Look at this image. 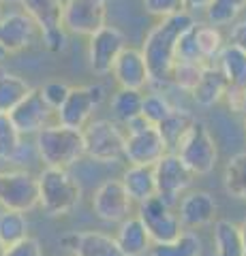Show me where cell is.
<instances>
[{
	"mask_svg": "<svg viewBox=\"0 0 246 256\" xmlns=\"http://www.w3.org/2000/svg\"><path fill=\"white\" fill-rule=\"evenodd\" d=\"M193 22H195L193 15L184 11V13L171 15L167 20H161L148 32L139 52L146 60V66L150 73V88H154V92H161V88L169 86L171 66L176 62V43L180 34Z\"/></svg>",
	"mask_w": 246,
	"mask_h": 256,
	"instance_id": "cell-1",
	"label": "cell"
},
{
	"mask_svg": "<svg viewBox=\"0 0 246 256\" xmlns=\"http://www.w3.org/2000/svg\"><path fill=\"white\" fill-rule=\"evenodd\" d=\"M37 186H39V205L52 218L71 214L82 201V186L69 173V169L45 166L37 175Z\"/></svg>",
	"mask_w": 246,
	"mask_h": 256,
	"instance_id": "cell-2",
	"label": "cell"
},
{
	"mask_svg": "<svg viewBox=\"0 0 246 256\" xmlns=\"http://www.w3.org/2000/svg\"><path fill=\"white\" fill-rule=\"evenodd\" d=\"M35 148L45 166L69 169L84 156V137L82 130H77V128L50 124L37 132Z\"/></svg>",
	"mask_w": 246,
	"mask_h": 256,
	"instance_id": "cell-3",
	"label": "cell"
},
{
	"mask_svg": "<svg viewBox=\"0 0 246 256\" xmlns=\"http://www.w3.org/2000/svg\"><path fill=\"white\" fill-rule=\"evenodd\" d=\"M186 169L193 175H210L218 162V148L205 122L195 118V122L184 132V137L173 150Z\"/></svg>",
	"mask_w": 246,
	"mask_h": 256,
	"instance_id": "cell-4",
	"label": "cell"
},
{
	"mask_svg": "<svg viewBox=\"0 0 246 256\" xmlns=\"http://www.w3.org/2000/svg\"><path fill=\"white\" fill-rule=\"evenodd\" d=\"M82 137L84 156L97 162H118L124 154V130L114 120H90Z\"/></svg>",
	"mask_w": 246,
	"mask_h": 256,
	"instance_id": "cell-5",
	"label": "cell"
},
{
	"mask_svg": "<svg viewBox=\"0 0 246 256\" xmlns=\"http://www.w3.org/2000/svg\"><path fill=\"white\" fill-rule=\"evenodd\" d=\"M103 98H105V88L101 84L71 88L65 102H62L60 109L56 111L58 124L84 130V126L90 122L92 114L103 102Z\"/></svg>",
	"mask_w": 246,
	"mask_h": 256,
	"instance_id": "cell-6",
	"label": "cell"
},
{
	"mask_svg": "<svg viewBox=\"0 0 246 256\" xmlns=\"http://www.w3.org/2000/svg\"><path fill=\"white\" fill-rule=\"evenodd\" d=\"M107 26V2L103 0H65L62 28L71 34L92 36Z\"/></svg>",
	"mask_w": 246,
	"mask_h": 256,
	"instance_id": "cell-7",
	"label": "cell"
},
{
	"mask_svg": "<svg viewBox=\"0 0 246 256\" xmlns=\"http://www.w3.org/2000/svg\"><path fill=\"white\" fill-rule=\"evenodd\" d=\"M195 175L190 173L184 162L173 154L167 152L158 162L154 164V182H156V196L165 201L169 207H173L180 201V194L193 184Z\"/></svg>",
	"mask_w": 246,
	"mask_h": 256,
	"instance_id": "cell-8",
	"label": "cell"
},
{
	"mask_svg": "<svg viewBox=\"0 0 246 256\" xmlns=\"http://www.w3.org/2000/svg\"><path fill=\"white\" fill-rule=\"evenodd\" d=\"M137 218L146 226L152 244H167L182 233V224L178 220V214L158 196L148 198V201L139 205Z\"/></svg>",
	"mask_w": 246,
	"mask_h": 256,
	"instance_id": "cell-9",
	"label": "cell"
},
{
	"mask_svg": "<svg viewBox=\"0 0 246 256\" xmlns=\"http://www.w3.org/2000/svg\"><path fill=\"white\" fill-rule=\"evenodd\" d=\"M0 205L11 212L26 214L39 205L37 175L30 171H3Z\"/></svg>",
	"mask_w": 246,
	"mask_h": 256,
	"instance_id": "cell-10",
	"label": "cell"
},
{
	"mask_svg": "<svg viewBox=\"0 0 246 256\" xmlns=\"http://www.w3.org/2000/svg\"><path fill=\"white\" fill-rule=\"evenodd\" d=\"M126 47V36L116 26H103L88 36V64L94 75H109L114 62Z\"/></svg>",
	"mask_w": 246,
	"mask_h": 256,
	"instance_id": "cell-11",
	"label": "cell"
},
{
	"mask_svg": "<svg viewBox=\"0 0 246 256\" xmlns=\"http://www.w3.org/2000/svg\"><path fill=\"white\" fill-rule=\"evenodd\" d=\"M167 146L161 137L156 126H148L139 132L124 134V154L122 158L129 160V164L139 166H154L158 160L167 154Z\"/></svg>",
	"mask_w": 246,
	"mask_h": 256,
	"instance_id": "cell-12",
	"label": "cell"
},
{
	"mask_svg": "<svg viewBox=\"0 0 246 256\" xmlns=\"http://www.w3.org/2000/svg\"><path fill=\"white\" fill-rule=\"evenodd\" d=\"M133 201L120 180H105L92 194V212L103 222H122L129 218Z\"/></svg>",
	"mask_w": 246,
	"mask_h": 256,
	"instance_id": "cell-13",
	"label": "cell"
},
{
	"mask_svg": "<svg viewBox=\"0 0 246 256\" xmlns=\"http://www.w3.org/2000/svg\"><path fill=\"white\" fill-rule=\"evenodd\" d=\"M52 116H54V111L43 100L39 88H33L26 98L9 114L11 122L22 134H37L39 130H43L45 126H50Z\"/></svg>",
	"mask_w": 246,
	"mask_h": 256,
	"instance_id": "cell-14",
	"label": "cell"
},
{
	"mask_svg": "<svg viewBox=\"0 0 246 256\" xmlns=\"http://www.w3.org/2000/svg\"><path fill=\"white\" fill-rule=\"evenodd\" d=\"M112 77L116 79V84L124 88V90H137L144 92L146 88H150V73L146 66V60L141 56L139 50L126 45L122 54L118 56V60L112 66Z\"/></svg>",
	"mask_w": 246,
	"mask_h": 256,
	"instance_id": "cell-15",
	"label": "cell"
},
{
	"mask_svg": "<svg viewBox=\"0 0 246 256\" xmlns=\"http://www.w3.org/2000/svg\"><path fill=\"white\" fill-rule=\"evenodd\" d=\"M216 198L205 190H195L188 192L186 196H182V201H178V220L182 224V228L195 230L201 226H208L214 222L216 216Z\"/></svg>",
	"mask_w": 246,
	"mask_h": 256,
	"instance_id": "cell-16",
	"label": "cell"
},
{
	"mask_svg": "<svg viewBox=\"0 0 246 256\" xmlns=\"http://www.w3.org/2000/svg\"><path fill=\"white\" fill-rule=\"evenodd\" d=\"M35 34L37 26L26 13H7L0 18V47L7 54H15L30 47Z\"/></svg>",
	"mask_w": 246,
	"mask_h": 256,
	"instance_id": "cell-17",
	"label": "cell"
},
{
	"mask_svg": "<svg viewBox=\"0 0 246 256\" xmlns=\"http://www.w3.org/2000/svg\"><path fill=\"white\" fill-rule=\"evenodd\" d=\"M62 246L73 250L75 256H124L118 248L116 239L101 230H84L71 233L60 239Z\"/></svg>",
	"mask_w": 246,
	"mask_h": 256,
	"instance_id": "cell-18",
	"label": "cell"
},
{
	"mask_svg": "<svg viewBox=\"0 0 246 256\" xmlns=\"http://www.w3.org/2000/svg\"><path fill=\"white\" fill-rule=\"evenodd\" d=\"M114 239L124 256H144L152 248V239L137 216H129L126 220H122Z\"/></svg>",
	"mask_w": 246,
	"mask_h": 256,
	"instance_id": "cell-19",
	"label": "cell"
},
{
	"mask_svg": "<svg viewBox=\"0 0 246 256\" xmlns=\"http://www.w3.org/2000/svg\"><path fill=\"white\" fill-rule=\"evenodd\" d=\"M227 88H229L227 79L223 73H220V68L216 64H205L199 82H197V86L193 88L190 96H193V100L199 107H212V105H216V102L223 100Z\"/></svg>",
	"mask_w": 246,
	"mask_h": 256,
	"instance_id": "cell-20",
	"label": "cell"
},
{
	"mask_svg": "<svg viewBox=\"0 0 246 256\" xmlns=\"http://www.w3.org/2000/svg\"><path fill=\"white\" fill-rule=\"evenodd\" d=\"M122 186L133 203L141 205L148 198L156 196V182H154V166H139L129 164L122 173Z\"/></svg>",
	"mask_w": 246,
	"mask_h": 256,
	"instance_id": "cell-21",
	"label": "cell"
},
{
	"mask_svg": "<svg viewBox=\"0 0 246 256\" xmlns=\"http://www.w3.org/2000/svg\"><path fill=\"white\" fill-rule=\"evenodd\" d=\"M20 4L24 9L22 13H26L41 32L62 28L65 0H20Z\"/></svg>",
	"mask_w": 246,
	"mask_h": 256,
	"instance_id": "cell-22",
	"label": "cell"
},
{
	"mask_svg": "<svg viewBox=\"0 0 246 256\" xmlns=\"http://www.w3.org/2000/svg\"><path fill=\"white\" fill-rule=\"evenodd\" d=\"M30 90L33 88L24 77L9 70H0V116H9L26 98Z\"/></svg>",
	"mask_w": 246,
	"mask_h": 256,
	"instance_id": "cell-23",
	"label": "cell"
},
{
	"mask_svg": "<svg viewBox=\"0 0 246 256\" xmlns=\"http://www.w3.org/2000/svg\"><path fill=\"white\" fill-rule=\"evenodd\" d=\"M225 75L227 84L233 88H246V54L233 45H225L218 60L214 62Z\"/></svg>",
	"mask_w": 246,
	"mask_h": 256,
	"instance_id": "cell-24",
	"label": "cell"
},
{
	"mask_svg": "<svg viewBox=\"0 0 246 256\" xmlns=\"http://www.w3.org/2000/svg\"><path fill=\"white\" fill-rule=\"evenodd\" d=\"M201 239L195 230H182V233L167 244H152L150 256H201Z\"/></svg>",
	"mask_w": 246,
	"mask_h": 256,
	"instance_id": "cell-25",
	"label": "cell"
},
{
	"mask_svg": "<svg viewBox=\"0 0 246 256\" xmlns=\"http://www.w3.org/2000/svg\"><path fill=\"white\" fill-rule=\"evenodd\" d=\"M195 122V116L190 114L186 109H180V107H173V111L163 120L161 124H158V132H161V137L165 141V146H167L169 152L176 150V146L180 143V139L184 137V132L190 128V124Z\"/></svg>",
	"mask_w": 246,
	"mask_h": 256,
	"instance_id": "cell-26",
	"label": "cell"
},
{
	"mask_svg": "<svg viewBox=\"0 0 246 256\" xmlns=\"http://www.w3.org/2000/svg\"><path fill=\"white\" fill-rule=\"evenodd\" d=\"M214 256H244L240 228L231 220L214 222Z\"/></svg>",
	"mask_w": 246,
	"mask_h": 256,
	"instance_id": "cell-27",
	"label": "cell"
},
{
	"mask_svg": "<svg viewBox=\"0 0 246 256\" xmlns=\"http://www.w3.org/2000/svg\"><path fill=\"white\" fill-rule=\"evenodd\" d=\"M141 100H144V92L118 88L112 96V100H109V107H112V114H114V122L124 126L126 122H131L133 118L141 116Z\"/></svg>",
	"mask_w": 246,
	"mask_h": 256,
	"instance_id": "cell-28",
	"label": "cell"
},
{
	"mask_svg": "<svg viewBox=\"0 0 246 256\" xmlns=\"http://www.w3.org/2000/svg\"><path fill=\"white\" fill-rule=\"evenodd\" d=\"M26 154L24 134L15 128L9 116H0V160L5 162H20Z\"/></svg>",
	"mask_w": 246,
	"mask_h": 256,
	"instance_id": "cell-29",
	"label": "cell"
},
{
	"mask_svg": "<svg viewBox=\"0 0 246 256\" xmlns=\"http://www.w3.org/2000/svg\"><path fill=\"white\" fill-rule=\"evenodd\" d=\"M223 184L231 198L246 201V152H240L227 160Z\"/></svg>",
	"mask_w": 246,
	"mask_h": 256,
	"instance_id": "cell-30",
	"label": "cell"
},
{
	"mask_svg": "<svg viewBox=\"0 0 246 256\" xmlns=\"http://www.w3.org/2000/svg\"><path fill=\"white\" fill-rule=\"evenodd\" d=\"M195 36H197V47H199V54H201L203 62L205 64H214L218 60L223 47L227 45L220 28L210 26V24H199V22H197Z\"/></svg>",
	"mask_w": 246,
	"mask_h": 256,
	"instance_id": "cell-31",
	"label": "cell"
},
{
	"mask_svg": "<svg viewBox=\"0 0 246 256\" xmlns=\"http://www.w3.org/2000/svg\"><path fill=\"white\" fill-rule=\"evenodd\" d=\"M28 237V218L22 212H0V246L9 248Z\"/></svg>",
	"mask_w": 246,
	"mask_h": 256,
	"instance_id": "cell-32",
	"label": "cell"
},
{
	"mask_svg": "<svg viewBox=\"0 0 246 256\" xmlns=\"http://www.w3.org/2000/svg\"><path fill=\"white\" fill-rule=\"evenodd\" d=\"M246 9V0H212L205 9V20L210 26H229L237 20V15Z\"/></svg>",
	"mask_w": 246,
	"mask_h": 256,
	"instance_id": "cell-33",
	"label": "cell"
},
{
	"mask_svg": "<svg viewBox=\"0 0 246 256\" xmlns=\"http://www.w3.org/2000/svg\"><path fill=\"white\" fill-rule=\"evenodd\" d=\"M171 111H173V105L163 92L144 94V100H141V118H144L148 124L158 126Z\"/></svg>",
	"mask_w": 246,
	"mask_h": 256,
	"instance_id": "cell-34",
	"label": "cell"
},
{
	"mask_svg": "<svg viewBox=\"0 0 246 256\" xmlns=\"http://www.w3.org/2000/svg\"><path fill=\"white\" fill-rule=\"evenodd\" d=\"M205 64H195V62H180L176 60L171 66V75H169V84H173L176 88H180L182 92H193V88L197 86L201 77Z\"/></svg>",
	"mask_w": 246,
	"mask_h": 256,
	"instance_id": "cell-35",
	"label": "cell"
},
{
	"mask_svg": "<svg viewBox=\"0 0 246 256\" xmlns=\"http://www.w3.org/2000/svg\"><path fill=\"white\" fill-rule=\"evenodd\" d=\"M195 30H197V20L190 24V26L182 32L178 43H176V60L180 62H195V64H205L201 54H199V47H197V36H195Z\"/></svg>",
	"mask_w": 246,
	"mask_h": 256,
	"instance_id": "cell-36",
	"label": "cell"
},
{
	"mask_svg": "<svg viewBox=\"0 0 246 256\" xmlns=\"http://www.w3.org/2000/svg\"><path fill=\"white\" fill-rule=\"evenodd\" d=\"M141 2H144V9L158 20L184 13V0H141Z\"/></svg>",
	"mask_w": 246,
	"mask_h": 256,
	"instance_id": "cell-37",
	"label": "cell"
},
{
	"mask_svg": "<svg viewBox=\"0 0 246 256\" xmlns=\"http://www.w3.org/2000/svg\"><path fill=\"white\" fill-rule=\"evenodd\" d=\"M39 90H41L43 100L50 105V109L54 111V114H56V111L60 109V105L65 102L67 94L71 90V86L62 84V82H50V84H45L43 88H39Z\"/></svg>",
	"mask_w": 246,
	"mask_h": 256,
	"instance_id": "cell-38",
	"label": "cell"
},
{
	"mask_svg": "<svg viewBox=\"0 0 246 256\" xmlns=\"http://www.w3.org/2000/svg\"><path fill=\"white\" fill-rule=\"evenodd\" d=\"M5 256H43V248H41L39 239L28 235L26 239H22V242L5 248Z\"/></svg>",
	"mask_w": 246,
	"mask_h": 256,
	"instance_id": "cell-39",
	"label": "cell"
},
{
	"mask_svg": "<svg viewBox=\"0 0 246 256\" xmlns=\"http://www.w3.org/2000/svg\"><path fill=\"white\" fill-rule=\"evenodd\" d=\"M41 41L45 45L47 52L52 54H60L67 50V30L65 28H56V30H47V32H41Z\"/></svg>",
	"mask_w": 246,
	"mask_h": 256,
	"instance_id": "cell-40",
	"label": "cell"
},
{
	"mask_svg": "<svg viewBox=\"0 0 246 256\" xmlns=\"http://www.w3.org/2000/svg\"><path fill=\"white\" fill-rule=\"evenodd\" d=\"M223 100L227 102L229 111H233V114H237V116H246V88L229 86L225 96H223Z\"/></svg>",
	"mask_w": 246,
	"mask_h": 256,
	"instance_id": "cell-41",
	"label": "cell"
},
{
	"mask_svg": "<svg viewBox=\"0 0 246 256\" xmlns=\"http://www.w3.org/2000/svg\"><path fill=\"white\" fill-rule=\"evenodd\" d=\"M229 45H233L246 54V18L231 24V30H229Z\"/></svg>",
	"mask_w": 246,
	"mask_h": 256,
	"instance_id": "cell-42",
	"label": "cell"
},
{
	"mask_svg": "<svg viewBox=\"0 0 246 256\" xmlns=\"http://www.w3.org/2000/svg\"><path fill=\"white\" fill-rule=\"evenodd\" d=\"M212 0H184V11L193 13V11H205L210 6Z\"/></svg>",
	"mask_w": 246,
	"mask_h": 256,
	"instance_id": "cell-43",
	"label": "cell"
},
{
	"mask_svg": "<svg viewBox=\"0 0 246 256\" xmlns=\"http://www.w3.org/2000/svg\"><path fill=\"white\" fill-rule=\"evenodd\" d=\"M237 228H240V239H242V252L246 256V218L242 220V224H237Z\"/></svg>",
	"mask_w": 246,
	"mask_h": 256,
	"instance_id": "cell-44",
	"label": "cell"
},
{
	"mask_svg": "<svg viewBox=\"0 0 246 256\" xmlns=\"http://www.w3.org/2000/svg\"><path fill=\"white\" fill-rule=\"evenodd\" d=\"M7 56H9V54H7V52L3 50V47H0V60H5V58H7Z\"/></svg>",
	"mask_w": 246,
	"mask_h": 256,
	"instance_id": "cell-45",
	"label": "cell"
},
{
	"mask_svg": "<svg viewBox=\"0 0 246 256\" xmlns=\"http://www.w3.org/2000/svg\"><path fill=\"white\" fill-rule=\"evenodd\" d=\"M0 2H9V4H15V2H20V0H0Z\"/></svg>",
	"mask_w": 246,
	"mask_h": 256,
	"instance_id": "cell-46",
	"label": "cell"
},
{
	"mask_svg": "<svg viewBox=\"0 0 246 256\" xmlns=\"http://www.w3.org/2000/svg\"><path fill=\"white\" fill-rule=\"evenodd\" d=\"M0 256H5V248L3 246H0Z\"/></svg>",
	"mask_w": 246,
	"mask_h": 256,
	"instance_id": "cell-47",
	"label": "cell"
},
{
	"mask_svg": "<svg viewBox=\"0 0 246 256\" xmlns=\"http://www.w3.org/2000/svg\"><path fill=\"white\" fill-rule=\"evenodd\" d=\"M0 188H3V171H0Z\"/></svg>",
	"mask_w": 246,
	"mask_h": 256,
	"instance_id": "cell-48",
	"label": "cell"
},
{
	"mask_svg": "<svg viewBox=\"0 0 246 256\" xmlns=\"http://www.w3.org/2000/svg\"><path fill=\"white\" fill-rule=\"evenodd\" d=\"M0 18H3V2H0Z\"/></svg>",
	"mask_w": 246,
	"mask_h": 256,
	"instance_id": "cell-49",
	"label": "cell"
},
{
	"mask_svg": "<svg viewBox=\"0 0 246 256\" xmlns=\"http://www.w3.org/2000/svg\"><path fill=\"white\" fill-rule=\"evenodd\" d=\"M103 2H109V0H103Z\"/></svg>",
	"mask_w": 246,
	"mask_h": 256,
	"instance_id": "cell-50",
	"label": "cell"
},
{
	"mask_svg": "<svg viewBox=\"0 0 246 256\" xmlns=\"http://www.w3.org/2000/svg\"><path fill=\"white\" fill-rule=\"evenodd\" d=\"M244 130H246V124H244Z\"/></svg>",
	"mask_w": 246,
	"mask_h": 256,
	"instance_id": "cell-51",
	"label": "cell"
}]
</instances>
